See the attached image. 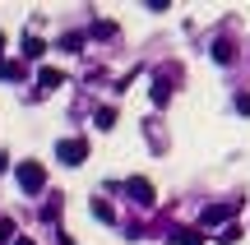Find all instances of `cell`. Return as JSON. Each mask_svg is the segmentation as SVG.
Masks as SVG:
<instances>
[{
  "mask_svg": "<svg viewBox=\"0 0 250 245\" xmlns=\"http://www.w3.org/2000/svg\"><path fill=\"white\" fill-rule=\"evenodd\" d=\"M171 241H176V245H204V236H199V231H176Z\"/></svg>",
  "mask_w": 250,
  "mask_h": 245,
  "instance_id": "4fadbf2b",
  "label": "cell"
},
{
  "mask_svg": "<svg viewBox=\"0 0 250 245\" xmlns=\"http://www.w3.org/2000/svg\"><path fill=\"white\" fill-rule=\"evenodd\" d=\"M130 194H134V204H144V208H148V204H158V199H153V185L144 181V176H130Z\"/></svg>",
  "mask_w": 250,
  "mask_h": 245,
  "instance_id": "277c9868",
  "label": "cell"
},
{
  "mask_svg": "<svg viewBox=\"0 0 250 245\" xmlns=\"http://www.w3.org/2000/svg\"><path fill=\"white\" fill-rule=\"evenodd\" d=\"M171 102V79L162 74V79H153V107H167Z\"/></svg>",
  "mask_w": 250,
  "mask_h": 245,
  "instance_id": "8992f818",
  "label": "cell"
},
{
  "mask_svg": "<svg viewBox=\"0 0 250 245\" xmlns=\"http://www.w3.org/2000/svg\"><path fill=\"white\" fill-rule=\"evenodd\" d=\"M56 157H61L65 167H79L83 157H88V139H79V134H74V139H61V144H56Z\"/></svg>",
  "mask_w": 250,
  "mask_h": 245,
  "instance_id": "7a4b0ae2",
  "label": "cell"
},
{
  "mask_svg": "<svg viewBox=\"0 0 250 245\" xmlns=\"http://www.w3.org/2000/svg\"><path fill=\"white\" fill-rule=\"evenodd\" d=\"M14 176H19V190L23 194H42V185H46V167L42 162H19Z\"/></svg>",
  "mask_w": 250,
  "mask_h": 245,
  "instance_id": "6da1fadb",
  "label": "cell"
},
{
  "mask_svg": "<svg viewBox=\"0 0 250 245\" xmlns=\"http://www.w3.org/2000/svg\"><path fill=\"white\" fill-rule=\"evenodd\" d=\"M0 79H23V65L19 60H0Z\"/></svg>",
  "mask_w": 250,
  "mask_h": 245,
  "instance_id": "30bf717a",
  "label": "cell"
},
{
  "mask_svg": "<svg viewBox=\"0 0 250 245\" xmlns=\"http://www.w3.org/2000/svg\"><path fill=\"white\" fill-rule=\"evenodd\" d=\"M213 60H218V65H232V60H236V46L227 42V37H223V42H213Z\"/></svg>",
  "mask_w": 250,
  "mask_h": 245,
  "instance_id": "ba28073f",
  "label": "cell"
},
{
  "mask_svg": "<svg viewBox=\"0 0 250 245\" xmlns=\"http://www.w3.org/2000/svg\"><path fill=\"white\" fill-rule=\"evenodd\" d=\"M5 236H9V222H0V241H5Z\"/></svg>",
  "mask_w": 250,
  "mask_h": 245,
  "instance_id": "9a60e30c",
  "label": "cell"
},
{
  "mask_svg": "<svg viewBox=\"0 0 250 245\" xmlns=\"http://www.w3.org/2000/svg\"><path fill=\"white\" fill-rule=\"evenodd\" d=\"M218 241H223V245H232V241H241V227H236V222H227V227L218 231Z\"/></svg>",
  "mask_w": 250,
  "mask_h": 245,
  "instance_id": "7c38bea8",
  "label": "cell"
},
{
  "mask_svg": "<svg viewBox=\"0 0 250 245\" xmlns=\"http://www.w3.org/2000/svg\"><path fill=\"white\" fill-rule=\"evenodd\" d=\"M236 204H241V199H236ZM236 204H208V208H204V227H218V222H227V218L236 213Z\"/></svg>",
  "mask_w": 250,
  "mask_h": 245,
  "instance_id": "3957f363",
  "label": "cell"
},
{
  "mask_svg": "<svg viewBox=\"0 0 250 245\" xmlns=\"http://www.w3.org/2000/svg\"><path fill=\"white\" fill-rule=\"evenodd\" d=\"M93 218L98 222H116V208H111L107 199H93Z\"/></svg>",
  "mask_w": 250,
  "mask_h": 245,
  "instance_id": "9c48e42d",
  "label": "cell"
},
{
  "mask_svg": "<svg viewBox=\"0 0 250 245\" xmlns=\"http://www.w3.org/2000/svg\"><path fill=\"white\" fill-rule=\"evenodd\" d=\"M46 56V42L42 37H23V60H42Z\"/></svg>",
  "mask_w": 250,
  "mask_h": 245,
  "instance_id": "52a82bcc",
  "label": "cell"
},
{
  "mask_svg": "<svg viewBox=\"0 0 250 245\" xmlns=\"http://www.w3.org/2000/svg\"><path fill=\"white\" fill-rule=\"evenodd\" d=\"M111 125H116V107H102L98 111V130H111Z\"/></svg>",
  "mask_w": 250,
  "mask_h": 245,
  "instance_id": "8fae6325",
  "label": "cell"
},
{
  "mask_svg": "<svg viewBox=\"0 0 250 245\" xmlns=\"http://www.w3.org/2000/svg\"><path fill=\"white\" fill-rule=\"evenodd\" d=\"M5 167H9V157H5V153H0V171H5Z\"/></svg>",
  "mask_w": 250,
  "mask_h": 245,
  "instance_id": "2e32d148",
  "label": "cell"
},
{
  "mask_svg": "<svg viewBox=\"0 0 250 245\" xmlns=\"http://www.w3.org/2000/svg\"><path fill=\"white\" fill-rule=\"evenodd\" d=\"M236 111H241V116H250V93H236Z\"/></svg>",
  "mask_w": 250,
  "mask_h": 245,
  "instance_id": "5bb4252c",
  "label": "cell"
},
{
  "mask_svg": "<svg viewBox=\"0 0 250 245\" xmlns=\"http://www.w3.org/2000/svg\"><path fill=\"white\" fill-rule=\"evenodd\" d=\"M61 83H65V74H61V70H51V65H46V70L37 74V88H42V93H51V88H61Z\"/></svg>",
  "mask_w": 250,
  "mask_h": 245,
  "instance_id": "5b68a950",
  "label": "cell"
},
{
  "mask_svg": "<svg viewBox=\"0 0 250 245\" xmlns=\"http://www.w3.org/2000/svg\"><path fill=\"white\" fill-rule=\"evenodd\" d=\"M0 46H5V33H0Z\"/></svg>",
  "mask_w": 250,
  "mask_h": 245,
  "instance_id": "e0dca14e",
  "label": "cell"
}]
</instances>
